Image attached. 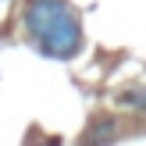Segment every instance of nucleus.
Segmentation results:
<instances>
[{
  "label": "nucleus",
  "instance_id": "obj_1",
  "mask_svg": "<svg viewBox=\"0 0 146 146\" xmlns=\"http://www.w3.org/2000/svg\"><path fill=\"white\" fill-rule=\"evenodd\" d=\"M25 32L29 43L54 61H68L82 50V21L68 0H29Z\"/></svg>",
  "mask_w": 146,
  "mask_h": 146
},
{
  "label": "nucleus",
  "instance_id": "obj_2",
  "mask_svg": "<svg viewBox=\"0 0 146 146\" xmlns=\"http://www.w3.org/2000/svg\"><path fill=\"white\" fill-rule=\"evenodd\" d=\"M114 132H118V121H114V118H100V121H93V125H89L82 146H107V143L114 139Z\"/></svg>",
  "mask_w": 146,
  "mask_h": 146
},
{
  "label": "nucleus",
  "instance_id": "obj_3",
  "mask_svg": "<svg viewBox=\"0 0 146 146\" xmlns=\"http://www.w3.org/2000/svg\"><path fill=\"white\" fill-rule=\"evenodd\" d=\"M118 100L125 107H132V111H146V89H125Z\"/></svg>",
  "mask_w": 146,
  "mask_h": 146
}]
</instances>
